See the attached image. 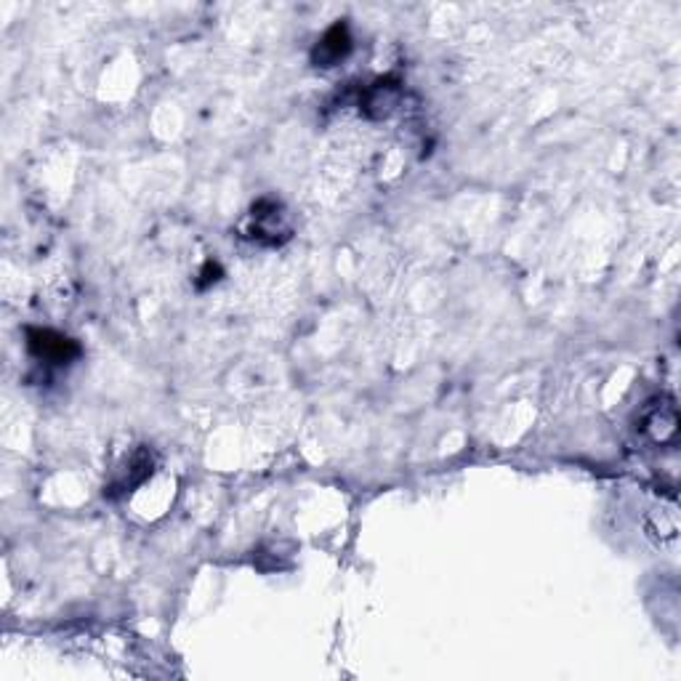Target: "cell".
Masks as SVG:
<instances>
[{
	"instance_id": "6da1fadb",
	"label": "cell",
	"mask_w": 681,
	"mask_h": 681,
	"mask_svg": "<svg viewBox=\"0 0 681 681\" xmlns=\"http://www.w3.org/2000/svg\"><path fill=\"white\" fill-rule=\"evenodd\" d=\"M291 216L282 208V202L272 198H261L259 202H253L251 213L246 219V238L261 242V246L278 248L282 242L291 240Z\"/></svg>"
},
{
	"instance_id": "7a4b0ae2",
	"label": "cell",
	"mask_w": 681,
	"mask_h": 681,
	"mask_svg": "<svg viewBox=\"0 0 681 681\" xmlns=\"http://www.w3.org/2000/svg\"><path fill=\"white\" fill-rule=\"evenodd\" d=\"M639 434L644 437L647 442L660 444H677L679 440V408L677 400L669 394H660L655 400H650L639 413Z\"/></svg>"
},
{
	"instance_id": "3957f363",
	"label": "cell",
	"mask_w": 681,
	"mask_h": 681,
	"mask_svg": "<svg viewBox=\"0 0 681 681\" xmlns=\"http://www.w3.org/2000/svg\"><path fill=\"white\" fill-rule=\"evenodd\" d=\"M27 349L49 365H70L80 357V343L51 328H27Z\"/></svg>"
},
{
	"instance_id": "277c9868",
	"label": "cell",
	"mask_w": 681,
	"mask_h": 681,
	"mask_svg": "<svg viewBox=\"0 0 681 681\" xmlns=\"http://www.w3.org/2000/svg\"><path fill=\"white\" fill-rule=\"evenodd\" d=\"M402 93V80L397 76L375 78L373 83H368L365 89L360 91L357 107H360V112L365 114L368 120H389L391 114L397 112V107H400Z\"/></svg>"
},
{
	"instance_id": "5b68a950",
	"label": "cell",
	"mask_w": 681,
	"mask_h": 681,
	"mask_svg": "<svg viewBox=\"0 0 681 681\" xmlns=\"http://www.w3.org/2000/svg\"><path fill=\"white\" fill-rule=\"evenodd\" d=\"M152 471H154L152 448L141 444V448H137L131 455L126 458L123 467L114 471L110 484H107L104 495L107 498L128 495V492H133L137 488H141V484H144L147 480H150Z\"/></svg>"
},
{
	"instance_id": "8992f818",
	"label": "cell",
	"mask_w": 681,
	"mask_h": 681,
	"mask_svg": "<svg viewBox=\"0 0 681 681\" xmlns=\"http://www.w3.org/2000/svg\"><path fill=\"white\" fill-rule=\"evenodd\" d=\"M352 49H354V38H352V30H349V24L336 22V24H330L326 32H322L309 59H312L314 67L330 70V67H339L341 62H347Z\"/></svg>"
},
{
	"instance_id": "52a82bcc",
	"label": "cell",
	"mask_w": 681,
	"mask_h": 681,
	"mask_svg": "<svg viewBox=\"0 0 681 681\" xmlns=\"http://www.w3.org/2000/svg\"><path fill=\"white\" fill-rule=\"evenodd\" d=\"M200 278H202V280H198V288H200V291H206L208 286H213V282H219V280H221V267L216 264V261H208V264L202 267Z\"/></svg>"
}]
</instances>
